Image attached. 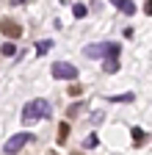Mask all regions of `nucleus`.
Listing matches in <instances>:
<instances>
[{
	"mask_svg": "<svg viewBox=\"0 0 152 155\" xmlns=\"http://www.w3.org/2000/svg\"><path fill=\"white\" fill-rule=\"evenodd\" d=\"M47 114H50V103L42 100V97H36V100H31V103L22 108V122L31 125V122H36V119H44Z\"/></svg>",
	"mask_w": 152,
	"mask_h": 155,
	"instance_id": "1",
	"label": "nucleus"
},
{
	"mask_svg": "<svg viewBox=\"0 0 152 155\" xmlns=\"http://www.w3.org/2000/svg\"><path fill=\"white\" fill-rule=\"evenodd\" d=\"M119 45L116 42H102V45H89L86 47V55L89 58H105V61H108V58H119Z\"/></svg>",
	"mask_w": 152,
	"mask_h": 155,
	"instance_id": "2",
	"label": "nucleus"
},
{
	"mask_svg": "<svg viewBox=\"0 0 152 155\" xmlns=\"http://www.w3.org/2000/svg\"><path fill=\"white\" fill-rule=\"evenodd\" d=\"M31 139H33L31 133H17V136H11V139L6 141L3 152H6V155H14V152H20V150H22V147H25V144H28Z\"/></svg>",
	"mask_w": 152,
	"mask_h": 155,
	"instance_id": "3",
	"label": "nucleus"
},
{
	"mask_svg": "<svg viewBox=\"0 0 152 155\" xmlns=\"http://www.w3.org/2000/svg\"><path fill=\"white\" fill-rule=\"evenodd\" d=\"M53 78H61V81H75V78H78V69H75L72 64H66V61H58V64H53Z\"/></svg>",
	"mask_w": 152,
	"mask_h": 155,
	"instance_id": "4",
	"label": "nucleus"
},
{
	"mask_svg": "<svg viewBox=\"0 0 152 155\" xmlns=\"http://www.w3.org/2000/svg\"><path fill=\"white\" fill-rule=\"evenodd\" d=\"M0 31H3L8 39H20V36H22V25L14 22L11 17H3V19H0Z\"/></svg>",
	"mask_w": 152,
	"mask_h": 155,
	"instance_id": "5",
	"label": "nucleus"
},
{
	"mask_svg": "<svg viewBox=\"0 0 152 155\" xmlns=\"http://www.w3.org/2000/svg\"><path fill=\"white\" fill-rule=\"evenodd\" d=\"M111 3H113V6H116L119 11H125L127 17H130V14H136V6H133V3H130V0H111Z\"/></svg>",
	"mask_w": 152,
	"mask_h": 155,
	"instance_id": "6",
	"label": "nucleus"
},
{
	"mask_svg": "<svg viewBox=\"0 0 152 155\" xmlns=\"http://www.w3.org/2000/svg\"><path fill=\"white\" fill-rule=\"evenodd\" d=\"M130 136H133V144H136V147H141V144H144V130H141V127H133V130H130Z\"/></svg>",
	"mask_w": 152,
	"mask_h": 155,
	"instance_id": "7",
	"label": "nucleus"
},
{
	"mask_svg": "<svg viewBox=\"0 0 152 155\" xmlns=\"http://www.w3.org/2000/svg\"><path fill=\"white\" fill-rule=\"evenodd\" d=\"M50 47H53V42H50V39H42V42H36V53H39V55L50 53Z\"/></svg>",
	"mask_w": 152,
	"mask_h": 155,
	"instance_id": "8",
	"label": "nucleus"
},
{
	"mask_svg": "<svg viewBox=\"0 0 152 155\" xmlns=\"http://www.w3.org/2000/svg\"><path fill=\"white\" fill-rule=\"evenodd\" d=\"M66 139H69V125L61 122V125H58V144H64Z\"/></svg>",
	"mask_w": 152,
	"mask_h": 155,
	"instance_id": "9",
	"label": "nucleus"
},
{
	"mask_svg": "<svg viewBox=\"0 0 152 155\" xmlns=\"http://www.w3.org/2000/svg\"><path fill=\"white\" fill-rule=\"evenodd\" d=\"M102 69H105V72H116V69H119V61H116V58H108V61L102 64Z\"/></svg>",
	"mask_w": 152,
	"mask_h": 155,
	"instance_id": "10",
	"label": "nucleus"
},
{
	"mask_svg": "<svg viewBox=\"0 0 152 155\" xmlns=\"http://www.w3.org/2000/svg\"><path fill=\"white\" fill-rule=\"evenodd\" d=\"M0 53H3V55H14V53H17V47H14V42H6L3 47H0Z\"/></svg>",
	"mask_w": 152,
	"mask_h": 155,
	"instance_id": "11",
	"label": "nucleus"
},
{
	"mask_svg": "<svg viewBox=\"0 0 152 155\" xmlns=\"http://www.w3.org/2000/svg\"><path fill=\"white\" fill-rule=\"evenodd\" d=\"M72 14H75V17H78V19H80V17H86V14H89V8L78 3V6H75V8H72Z\"/></svg>",
	"mask_w": 152,
	"mask_h": 155,
	"instance_id": "12",
	"label": "nucleus"
},
{
	"mask_svg": "<svg viewBox=\"0 0 152 155\" xmlns=\"http://www.w3.org/2000/svg\"><path fill=\"white\" fill-rule=\"evenodd\" d=\"M80 91H83V89H80V86H78V83H72V86H69V91H66V94H69V97H80Z\"/></svg>",
	"mask_w": 152,
	"mask_h": 155,
	"instance_id": "13",
	"label": "nucleus"
},
{
	"mask_svg": "<svg viewBox=\"0 0 152 155\" xmlns=\"http://www.w3.org/2000/svg\"><path fill=\"white\" fill-rule=\"evenodd\" d=\"M80 111H83V105H72L69 108V116H80Z\"/></svg>",
	"mask_w": 152,
	"mask_h": 155,
	"instance_id": "14",
	"label": "nucleus"
},
{
	"mask_svg": "<svg viewBox=\"0 0 152 155\" xmlns=\"http://www.w3.org/2000/svg\"><path fill=\"white\" fill-rule=\"evenodd\" d=\"M86 147H89V150L97 147V136H89V139H86Z\"/></svg>",
	"mask_w": 152,
	"mask_h": 155,
	"instance_id": "15",
	"label": "nucleus"
},
{
	"mask_svg": "<svg viewBox=\"0 0 152 155\" xmlns=\"http://www.w3.org/2000/svg\"><path fill=\"white\" fill-rule=\"evenodd\" d=\"M144 14L152 17V0H147V3H144Z\"/></svg>",
	"mask_w": 152,
	"mask_h": 155,
	"instance_id": "16",
	"label": "nucleus"
},
{
	"mask_svg": "<svg viewBox=\"0 0 152 155\" xmlns=\"http://www.w3.org/2000/svg\"><path fill=\"white\" fill-rule=\"evenodd\" d=\"M25 3V0H11V6H22Z\"/></svg>",
	"mask_w": 152,
	"mask_h": 155,
	"instance_id": "17",
	"label": "nucleus"
}]
</instances>
